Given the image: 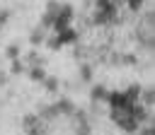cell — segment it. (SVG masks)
Returning a JSON list of instances; mask_svg holds the SVG:
<instances>
[{
    "label": "cell",
    "instance_id": "obj_1",
    "mask_svg": "<svg viewBox=\"0 0 155 135\" xmlns=\"http://www.w3.org/2000/svg\"><path fill=\"white\" fill-rule=\"evenodd\" d=\"M31 77H34V80H41V77H44V70H34Z\"/></svg>",
    "mask_w": 155,
    "mask_h": 135
},
{
    "label": "cell",
    "instance_id": "obj_2",
    "mask_svg": "<svg viewBox=\"0 0 155 135\" xmlns=\"http://www.w3.org/2000/svg\"><path fill=\"white\" fill-rule=\"evenodd\" d=\"M7 55H10V58H15V55H17V46H10V51H7Z\"/></svg>",
    "mask_w": 155,
    "mask_h": 135
},
{
    "label": "cell",
    "instance_id": "obj_3",
    "mask_svg": "<svg viewBox=\"0 0 155 135\" xmlns=\"http://www.w3.org/2000/svg\"><path fill=\"white\" fill-rule=\"evenodd\" d=\"M128 2H131V5H133V7H138V5H140V2H143V0H128Z\"/></svg>",
    "mask_w": 155,
    "mask_h": 135
}]
</instances>
